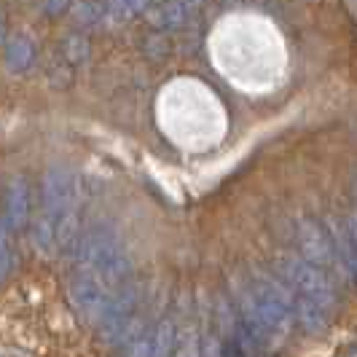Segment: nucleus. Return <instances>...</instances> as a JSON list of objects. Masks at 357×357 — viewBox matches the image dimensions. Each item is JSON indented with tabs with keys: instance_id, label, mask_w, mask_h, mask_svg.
I'll return each mask as SVG.
<instances>
[{
	"instance_id": "1",
	"label": "nucleus",
	"mask_w": 357,
	"mask_h": 357,
	"mask_svg": "<svg viewBox=\"0 0 357 357\" xmlns=\"http://www.w3.org/2000/svg\"><path fill=\"white\" fill-rule=\"evenodd\" d=\"M81 274H89L94 280L110 287H124L129 274V258L119 242V236L110 231H94L81 245Z\"/></svg>"
},
{
	"instance_id": "2",
	"label": "nucleus",
	"mask_w": 357,
	"mask_h": 357,
	"mask_svg": "<svg viewBox=\"0 0 357 357\" xmlns=\"http://www.w3.org/2000/svg\"><path fill=\"white\" fill-rule=\"evenodd\" d=\"M277 271L285 282L287 293L296 296V298H309V301H317L322 306L336 304V290H333V280L320 271L317 266H312L304 258H280L277 261Z\"/></svg>"
},
{
	"instance_id": "3",
	"label": "nucleus",
	"mask_w": 357,
	"mask_h": 357,
	"mask_svg": "<svg viewBox=\"0 0 357 357\" xmlns=\"http://www.w3.org/2000/svg\"><path fill=\"white\" fill-rule=\"evenodd\" d=\"M293 239H296V248L304 255V261H309L312 266H317L320 271H325L331 280L333 277H341L347 282V274H344V266L339 261V252H336V245L331 239V231L322 229L320 223L309 220V218H298L293 223Z\"/></svg>"
},
{
	"instance_id": "4",
	"label": "nucleus",
	"mask_w": 357,
	"mask_h": 357,
	"mask_svg": "<svg viewBox=\"0 0 357 357\" xmlns=\"http://www.w3.org/2000/svg\"><path fill=\"white\" fill-rule=\"evenodd\" d=\"M3 215L11 226H22L24 218H27V191H24V183H14L6 199H3Z\"/></svg>"
},
{
	"instance_id": "5",
	"label": "nucleus",
	"mask_w": 357,
	"mask_h": 357,
	"mask_svg": "<svg viewBox=\"0 0 357 357\" xmlns=\"http://www.w3.org/2000/svg\"><path fill=\"white\" fill-rule=\"evenodd\" d=\"M151 19L159 27H175V24L183 22V6L180 3H167V6H161L159 11H153Z\"/></svg>"
},
{
	"instance_id": "6",
	"label": "nucleus",
	"mask_w": 357,
	"mask_h": 357,
	"mask_svg": "<svg viewBox=\"0 0 357 357\" xmlns=\"http://www.w3.org/2000/svg\"><path fill=\"white\" fill-rule=\"evenodd\" d=\"M145 6H148V0H113V3H110V11L119 19H126V17L140 14Z\"/></svg>"
},
{
	"instance_id": "7",
	"label": "nucleus",
	"mask_w": 357,
	"mask_h": 357,
	"mask_svg": "<svg viewBox=\"0 0 357 357\" xmlns=\"http://www.w3.org/2000/svg\"><path fill=\"white\" fill-rule=\"evenodd\" d=\"M341 226H344V231H347V236L352 239V245H355V250H357V213L347 215V218L341 220Z\"/></svg>"
}]
</instances>
